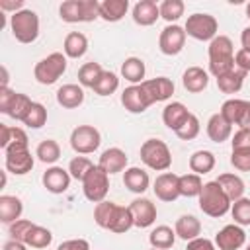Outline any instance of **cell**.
Instances as JSON below:
<instances>
[{
	"label": "cell",
	"mask_w": 250,
	"mask_h": 250,
	"mask_svg": "<svg viewBox=\"0 0 250 250\" xmlns=\"http://www.w3.org/2000/svg\"><path fill=\"white\" fill-rule=\"evenodd\" d=\"M230 164L240 172H250V146L248 148H232Z\"/></svg>",
	"instance_id": "obj_48"
},
{
	"label": "cell",
	"mask_w": 250,
	"mask_h": 250,
	"mask_svg": "<svg viewBox=\"0 0 250 250\" xmlns=\"http://www.w3.org/2000/svg\"><path fill=\"white\" fill-rule=\"evenodd\" d=\"M240 43H242V49L250 51V27L242 29V35H240Z\"/></svg>",
	"instance_id": "obj_58"
},
{
	"label": "cell",
	"mask_w": 250,
	"mask_h": 250,
	"mask_svg": "<svg viewBox=\"0 0 250 250\" xmlns=\"http://www.w3.org/2000/svg\"><path fill=\"white\" fill-rule=\"evenodd\" d=\"M57 250H90V244L84 238H72V240L61 242Z\"/></svg>",
	"instance_id": "obj_53"
},
{
	"label": "cell",
	"mask_w": 250,
	"mask_h": 250,
	"mask_svg": "<svg viewBox=\"0 0 250 250\" xmlns=\"http://www.w3.org/2000/svg\"><path fill=\"white\" fill-rule=\"evenodd\" d=\"M246 250H250V244H248V248H246Z\"/></svg>",
	"instance_id": "obj_62"
},
{
	"label": "cell",
	"mask_w": 250,
	"mask_h": 250,
	"mask_svg": "<svg viewBox=\"0 0 250 250\" xmlns=\"http://www.w3.org/2000/svg\"><path fill=\"white\" fill-rule=\"evenodd\" d=\"M234 68V45L230 37L217 35L209 43V70L215 78L230 72Z\"/></svg>",
	"instance_id": "obj_1"
},
{
	"label": "cell",
	"mask_w": 250,
	"mask_h": 250,
	"mask_svg": "<svg viewBox=\"0 0 250 250\" xmlns=\"http://www.w3.org/2000/svg\"><path fill=\"white\" fill-rule=\"evenodd\" d=\"M64 55L70 57V59H80L86 49H88V39L84 33L80 31H70L66 37H64Z\"/></svg>",
	"instance_id": "obj_28"
},
{
	"label": "cell",
	"mask_w": 250,
	"mask_h": 250,
	"mask_svg": "<svg viewBox=\"0 0 250 250\" xmlns=\"http://www.w3.org/2000/svg\"><path fill=\"white\" fill-rule=\"evenodd\" d=\"M186 35L197 41H213L217 37L219 23L211 14H191L186 21Z\"/></svg>",
	"instance_id": "obj_7"
},
{
	"label": "cell",
	"mask_w": 250,
	"mask_h": 250,
	"mask_svg": "<svg viewBox=\"0 0 250 250\" xmlns=\"http://www.w3.org/2000/svg\"><path fill=\"white\" fill-rule=\"evenodd\" d=\"M176 135H178V139H182V141H191V139H195V137L199 135V119H197L193 113H189L188 121L176 131Z\"/></svg>",
	"instance_id": "obj_46"
},
{
	"label": "cell",
	"mask_w": 250,
	"mask_h": 250,
	"mask_svg": "<svg viewBox=\"0 0 250 250\" xmlns=\"http://www.w3.org/2000/svg\"><path fill=\"white\" fill-rule=\"evenodd\" d=\"M57 102L64 109H74L84 102V90L78 84H64L57 90Z\"/></svg>",
	"instance_id": "obj_22"
},
{
	"label": "cell",
	"mask_w": 250,
	"mask_h": 250,
	"mask_svg": "<svg viewBox=\"0 0 250 250\" xmlns=\"http://www.w3.org/2000/svg\"><path fill=\"white\" fill-rule=\"evenodd\" d=\"M246 16H248V18H250V2H248V4H246Z\"/></svg>",
	"instance_id": "obj_61"
},
{
	"label": "cell",
	"mask_w": 250,
	"mask_h": 250,
	"mask_svg": "<svg viewBox=\"0 0 250 250\" xmlns=\"http://www.w3.org/2000/svg\"><path fill=\"white\" fill-rule=\"evenodd\" d=\"M102 143L100 131L92 125H78L72 133H70V146L78 152V154H90L94 150H98Z\"/></svg>",
	"instance_id": "obj_9"
},
{
	"label": "cell",
	"mask_w": 250,
	"mask_h": 250,
	"mask_svg": "<svg viewBox=\"0 0 250 250\" xmlns=\"http://www.w3.org/2000/svg\"><path fill=\"white\" fill-rule=\"evenodd\" d=\"M35 156H37L41 162H45V164H53V162H57V160L61 158V146H59L57 141L45 139V141H41V143L37 145Z\"/></svg>",
	"instance_id": "obj_36"
},
{
	"label": "cell",
	"mask_w": 250,
	"mask_h": 250,
	"mask_svg": "<svg viewBox=\"0 0 250 250\" xmlns=\"http://www.w3.org/2000/svg\"><path fill=\"white\" fill-rule=\"evenodd\" d=\"M236 125H238V129H250V102L248 100H242V107H240Z\"/></svg>",
	"instance_id": "obj_54"
},
{
	"label": "cell",
	"mask_w": 250,
	"mask_h": 250,
	"mask_svg": "<svg viewBox=\"0 0 250 250\" xmlns=\"http://www.w3.org/2000/svg\"><path fill=\"white\" fill-rule=\"evenodd\" d=\"M186 250H215V244L209 238L197 236V238H193V240L188 242V248Z\"/></svg>",
	"instance_id": "obj_55"
},
{
	"label": "cell",
	"mask_w": 250,
	"mask_h": 250,
	"mask_svg": "<svg viewBox=\"0 0 250 250\" xmlns=\"http://www.w3.org/2000/svg\"><path fill=\"white\" fill-rule=\"evenodd\" d=\"M31 227H33V223L27 221V219H18L16 223H12V225H10V236H12V240L23 242Z\"/></svg>",
	"instance_id": "obj_49"
},
{
	"label": "cell",
	"mask_w": 250,
	"mask_h": 250,
	"mask_svg": "<svg viewBox=\"0 0 250 250\" xmlns=\"http://www.w3.org/2000/svg\"><path fill=\"white\" fill-rule=\"evenodd\" d=\"M107 189H109V178L100 166H94L82 180V191L86 199L92 203L104 201L107 195Z\"/></svg>",
	"instance_id": "obj_8"
},
{
	"label": "cell",
	"mask_w": 250,
	"mask_h": 250,
	"mask_svg": "<svg viewBox=\"0 0 250 250\" xmlns=\"http://www.w3.org/2000/svg\"><path fill=\"white\" fill-rule=\"evenodd\" d=\"M244 240L246 234L238 225H227L215 236V244L219 246V250H238L244 244Z\"/></svg>",
	"instance_id": "obj_15"
},
{
	"label": "cell",
	"mask_w": 250,
	"mask_h": 250,
	"mask_svg": "<svg viewBox=\"0 0 250 250\" xmlns=\"http://www.w3.org/2000/svg\"><path fill=\"white\" fill-rule=\"evenodd\" d=\"M98 166H100L107 176H109V174L123 172V170H125V166H127V154H125L121 148L111 146V148H107V150H104V152H102Z\"/></svg>",
	"instance_id": "obj_18"
},
{
	"label": "cell",
	"mask_w": 250,
	"mask_h": 250,
	"mask_svg": "<svg viewBox=\"0 0 250 250\" xmlns=\"http://www.w3.org/2000/svg\"><path fill=\"white\" fill-rule=\"evenodd\" d=\"M250 146V129H238L232 137V148H248Z\"/></svg>",
	"instance_id": "obj_51"
},
{
	"label": "cell",
	"mask_w": 250,
	"mask_h": 250,
	"mask_svg": "<svg viewBox=\"0 0 250 250\" xmlns=\"http://www.w3.org/2000/svg\"><path fill=\"white\" fill-rule=\"evenodd\" d=\"M6 152V170L21 176L31 172L33 168V156L29 150H4Z\"/></svg>",
	"instance_id": "obj_17"
},
{
	"label": "cell",
	"mask_w": 250,
	"mask_h": 250,
	"mask_svg": "<svg viewBox=\"0 0 250 250\" xmlns=\"http://www.w3.org/2000/svg\"><path fill=\"white\" fill-rule=\"evenodd\" d=\"M0 72H2V80H0V88H8V70H6V66H0Z\"/></svg>",
	"instance_id": "obj_60"
},
{
	"label": "cell",
	"mask_w": 250,
	"mask_h": 250,
	"mask_svg": "<svg viewBox=\"0 0 250 250\" xmlns=\"http://www.w3.org/2000/svg\"><path fill=\"white\" fill-rule=\"evenodd\" d=\"M189 113H191V111H188V107H186L184 104L172 102V104H168V105L162 109V121H164V125H166L168 129H172V131L176 133V131L188 121Z\"/></svg>",
	"instance_id": "obj_19"
},
{
	"label": "cell",
	"mask_w": 250,
	"mask_h": 250,
	"mask_svg": "<svg viewBox=\"0 0 250 250\" xmlns=\"http://www.w3.org/2000/svg\"><path fill=\"white\" fill-rule=\"evenodd\" d=\"M61 20L66 23L78 21H94L100 18V2L98 0H66L59 8Z\"/></svg>",
	"instance_id": "obj_3"
},
{
	"label": "cell",
	"mask_w": 250,
	"mask_h": 250,
	"mask_svg": "<svg viewBox=\"0 0 250 250\" xmlns=\"http://www.w3.org/2000/svg\"><path fill=\"white\" fill-rule=\"evenodd\" d=\"M129 10L127 0H104L100 2V18L105 21H119Z\"/></svg>",
	"instance_id": "obj_27"
},
{
	"label": "cell",
	"mask_w": 250,
	"mask_h": 250,
	"mask_svg": "<svg viewBox=\"0 0 250 250\" xmlns=\"http://www.w3.org/2000/svg\"><path fill=\"white\" fill-rule=\"evenodd\" d=\"M92 168H94V162H92L90 158H86V156H76V158H72L70 164H68V174H70V178L82 182L84 176H86Z\"/></svg>",
	"instance_id": "obj_43"
},
{
	"label": "cell",
	"mask_w": 250,
	"mask_h": 250,
	"mask_svg": "<svg viewBox=\"0 0 250 250\" xmlns=\"http://www.w3.org/2000/svg\"><path fill=\"white\" fill-rule=\"evenodd\" d=\"M150 250H156V248H150Z\"/></svg>",
	"instance_id": "obj_63"
},
{
	"label": "cell",
	"mask_w": 250,
	"mask_h": 250,
	"mask_svg": "<svg viewBox=\"0 0 250 250\" xmlns=\"http://www.w3.org/2000/svg\"><path fill=\"white\" fill-rule=\"evenodd\" d=\"M217 184L223 188V191L227 193V197L230 201H236L240 197H244V182L234 176V174H221L217 178Z\"/></svg>",
	"instance_id": "obj_30"
},
{
	"label": "cell",
	"mask_w": 250,
	"mask_h": 250,
	"mask_svg": "<svg viewBox=\"0 0 250 250\" xmlns=\"http://www.w3.org/2000/svg\"><path fill=\"white\" fill-rule=\"evenodd\" d=\"M184 43H186V29L172 23V25H166L162 31H160V37H158V47L164 55L172 57V55H178L182 49H184Z\"/></svg>",
	"instance_id": "obj_10"
},
{
	"label": "cell",
	"mask_w": 250,
	"mask_h": 250,
	"mask_svg": "<svg viewBox=\"0 0 250 250\" xmlns=\"http://www.w3.org/2000/svg\"><path fill=\"white\" fill-rule=\"evenodd\" d=\"M240 107H242V100H236V98H232V100H227L223 105H221V115L230 123V125H236V121H238V113H240Z\"/></svg>",
	"instance_id": "obj_47"
},
{
	"label": "cell",
	"mask_w": 250,
	"mask_h": 250,
	"mask_svg": "<svg viewBox=\"0 0 250 250\" xmlns=\"http://www.w3.org/2000/svg\"><path fill=\"white\" fill-rule=\"evenodd\" d=\"M230 213H232V219L236 225H250V199L240 197V199L232 201Z\"/></svg>",
	"instance_id": "obj_42"
},
{
	"label": "cell",
	"mask_w": 250,
	"mask_h": 250,
	"mask_svg": "<svg viewBox=\"0 0 250 250\" xmlns=\"http://www.w3.org/2000/svg\"><path fill=\"white\" fill-rule=\"evenodd\" d=\"M203 189V182L197 174H184L180 176V195L184 197H199Z\"/></svg>",
	"instance_id": "obj_39"
},
{
	"label": "cell",
	"mask_w": 250,
	"mask_h": 250,
	"mask_svg": "<svg viewBox=\"0 0 250 250\" xmlns=\"http://www.w3.org/2000/svg\"><path fill=\"white\" fill-rule=\"evenodd\" d=\"M117 86H119L117 74L111 72V70H104L102 76L96 80V84H94L92 90H94L98 96H111V94L117 90Z\"/></svg>",
	"instance_id": "obj_37"
},
{
	"label": "cell",
	"mask_w": 250,
	"mask_h": 250,
	"mask_svg": "<svg viewBox=\"0 0 250 250\" xmlns=\"http://www.w3.org/2000/svg\"><path fill=\"white\" fill-rule=\"evenodd\" d=\"M45 123H47V109H45V105L33 102L31 107H29V111H27V115L23 117V125H27L31 129H39Z\"/></svg>",
	"instance_id": "obj_41"
},
{
	"label": "cell",
	"mask_w": 250,
	"mask_h": 250,
	"mask_svg": "<svg viewBox=\"0 0 250 250\" xmlns=\"http://www.w3.org/2000/svg\"><path fill=\"white\" fill-rule=\"evenodd\" d=\"M176 236H180L182 240H186V242H189V240H193V238H197L199 236V232H201V223H199V219H195L193 215H182L178 221H176Z\"/></svg>",
	"instance_id": "obj_26"
},
{
	"label": "cell",
	"mask_w": 250,
	"mask_h": 250,
	"mask_svg": "<svg viewBox=\"0 0 250 250\" xmlns=\"http://www.w3.org/2000/svg\"><path fill=\"white\" fill-rule=\"evenodd\" d=\"M16 94L18 92H14V90H10V88H0V111L2 113H10V109H12V104H14V100H16Z\"/></svg>",
	"instance_id": "obj_50"
},
{
	"label": "cell",
	"mask_w": 250,
	"mask_h": 250,
	"mask_svg": "<svg viewBox=\"0 0 250 250\" xmlns=\"http://www.w3.org/2000/svg\"><path fill=\"white\" fill-rule=\"evenodd\" d=\"M160 18V8L154 0H139L133 8V20L139 25H152Z\"/></svg>",
	"instance_id": "obj_20"
},
{
	"label": "cell",
	"mask_w": 250,
	"mask_h": 250,
	"mask_svg": "<svg viewBox=\"0 0 250 250\" xmlns=\"http://www.w3.org/2000/svg\"><path fill=\"white\" fill-rule=\"evenodd\" d=\"M102 72H104V68L100 66V62H84L80 66V70H78V82H80V86L94 88V84L102 76Z\"/></svg>",
	"instance_id": "obj_38"
},
{
	"label": "cell",
	"mask_w": 250,
	"mask_h": 250,
	"mask_svg": "<svg viewBox=\"0 0 250 250\" xmlns=\"http://www.w3.org/2000/svg\"><path fill=\"white\" fill-rule=\"evenodd\" d=\"M158 8H160V18H164L166 21H176L180 16H184L182 0H164Z\"/></svg>",
	"instance_id": "obj_44"
},
{
	"label": "cell",
	"mask_w": 250,
	"mask_h": 250,
	"mask_svg": "<svg viewBox=\"0 0 250 250\" xmlns=\"http://www.w3.org/2000/svg\"><path fill=\"white\" fill-rule=\"evenodd\" d=\"M174 240H176V230H172L170 227L166 225H160L156 227L150 234H148V242L152 248L156 250H168L174 246Z\"/></svg>",
	"instance_id": "obj_32"
},
{
	"label": "cell",
	"mask_w": 250,
	"mask_h": 250,
	"mask_svg": "<svg viewBox=\"0 0 250 250\" xmlns=\"http://www.w3.org/2000/svg\"><path fill=\"white\" fill-rule=\"evenodd\" d=\"M232 125L221 115V113H213L207 121V135L213 143H225L230 137Z\"/></svg>",
	"instance_id": "obj_24"
},
{
	"label": "cell",
	"mask_w": 250,
	"mask_h": 250,
	"mask_svg": "<svg viewBox=\"0 0 250 250\" xmlns=\"http://www.w3.org/2000/svg\"><path fill=\"white\" fill-rule=\"evenodd\" d=\"M123 184H125V188H127L129 191H133V193H145V191L148 189L150 180H148V174H146L143 168L131 166V168H127L125 174H123Z\"/></svg>",
	"instance_id": "obj_23"
},
{
	"label": "cell",
	"mask_w": 250,
	"mask_h": 250,
	"mask_svg": "<svg viewBox=\"0 0 250 250\" xmlns=\"http://www.w3.org/2000/svg\"><path fill=\"white\" fill-rule=\"evenodd\" d=\"M230 199L223 191V188L217 184V180L203 184V189L199 193V209L209 217H223L230 209Z\"/></svg>",
	"instance_id": "obj_2"
},
{
	"label": "cell",
	"mask_w": 250,
	"mask_h": 250,
	"mask_svg": "<svg viewBox=\"0 0 250 250\" xmlns=\"http://www.w3.org/2000/svg\"><path fill=\"white\" fill-rule=\"evenodd\" d=\"M152 189H154V195L160 201L172 203L180 197V176H176L172 172H164V174L156 176Z\"/></svg>",
	"instance_id": "obj_11"
},
{
	"label": "cell",
	"mask_w": 250,
	"mask_h": 250,
	"mask_svg": "<svg viewBox=\"0 0 250 250\" xmlns=\"http://www.w3.org/2000/svg\"><path fill=\"white\" fill-rule=\"evenodd\" d=\"M145 72H146V68H145V62H143V59H139V57H129V59H125V62L121 64V76L125 78V80H129V82H133V84H143L145 80Z\"/></svg>",
	"instance_id": "obj_29"
},
{
	"label": "cell",
	"mask_w": 250,
	"mask_h": 250,
	"mask_svg": "<svg viewBox=\"0 0 250 250\" xmlns=\"http://www.w3.org/2000/svg\"><path fill=\"white\" fill-rule=\"evenodd\" d=\"M21 6H23V0H0V10H14V14L20 12Z\"/></svg>",
	"instance_id": "obj_57"
},
{
	"label": "cell",
	"mask_w": 250,
	"mask_h": 250,
	"mask_svg": "<svg viewBox=\"0 0 250 250\" xmlns=\"http://www.w3.org/2000/svg\"><path fill=\"white\" fill-rule=\"evenodd\" d=\"M10 143H12V127L0 123V148L6 150L10 146Z\"/></svg>",
	"instance_id": "obj_56"
},
{
	"label": "cell",
	"mask_w": 250,
	"mask_h": 250,
	"mask_svg": "<svg viewBox=\"0 0 250 250\" xmlns=\"http://www.w3.org/2000/svg\"><path fill=\"white\" fill-rule=\"evenodd\" d=\"M133 225H135V223H133V213H131V209L117 205V211H115V217H113V223H111L109 230L121 234V232H127Z\"/></svg>",
	"instance_id": "obj_40"
},
{
	"label": "cell",
	"mask_w": 250,
	"mask_h": 250,
	"mask_svg": "<svg viewBox=\"0 0 250 250\" xmlns=\"http://www.w3.org/2000/svg\"><path fill=\"white\" fill-rule=\"evenodd\" d=\"M131 213H133V223L135 227L139 229H146L150 227L154 221H156V207L150 199L146 197H139V199H133L131 205H129Z\"/></svg>",
	"instance_id": "obj_12"
},
{
	"label": "cell",
	"mask_w": 250,
	"mask_h": 250,
	"mask_svg": "<svg viewBox=\"0 0 250 250\" xmlns=\"http://www.w3.org/2000/svg\"><path fill=\"white\" fill-rule=\"evenodd\" d=\"M43 186L51 193H64L70 186V174L61 166H51L43 174Z\"/></svg>",
	"instance_id": "obj_16"
},
{
	"label": "cell",
	"mask_w": 250,
	"mask_h": 250,
	"mask_svg": "<svg viewBox=\"0 0 250 250\" xmlns=\"http://www.w3.org/2000/svg\"><path fill=\"white\" fill-rule=\"evenodd\" d=\"M189 168L193 174H209L215 168V154L211 150H197L189 156Z\"/></svg>",
	"instance_id": "obj_33"
},
{
	"label": "cell",
	"mask_w": 250,
	"mask_h": 250,
	"mask_svg": "<svg viewBox=\"0 0 250 250\" xmlns=\"http://www.w3.org/2000/svg\"><path fill=\"white\" fill-rule=\"evenodd\" d=\"M31 100L25 96V94H16V100H14V104H12V109H10V117L12 119H16V121H23V117L27 115V111H29V107H31Z\"/></svg>",
	"instance_id": "obj_45"
},
{
	"label": "cell",
	"mask_w": 250,
	"mask_h": 250,
	"mask_svg": "<svg viewBox=\"0 0 250 250\" xmlns=\"http://www.w3.org/2000/svg\"><path fill=\"white\" fill-rule=\"evenodd\" d=\"M141 160L150 168V170H168L172 164V154L170 148L164 141L160 139H148L141 145Z\"/></svg>",
	"instance_id": "obj_5"
},
{
	"label": "cell",
	"mask_w": 250,
	"mask_h": 250,
	"mask_svg": "<svg viewBox=\"0 0 250 250\" xmlns=\"http://www.w3.org/2000/svg\"><path fill=\"white\" fill-rule=\"evenodd\" d=\"M121 104L131 113H143L148 105H152V102L148 100V96L145 94L141 84H133V86L125 88L121 94Z\"/></svg>",
	"instance_id": "obj_14"
},
{
	"label": "cell",
	"mask_w": 250,
	"mask_h": 250,
	"mask_svg": "<svg viewBox=\"0 0 250 250\" xmlns=\"http://www.w3.org/2000/svg\"><path fill=\"white\" fill-rule=\"evenodd\" d=\"M244 76L246 72L240 70V68H232L230 72L223 74L217 78V86L223 94H236L240 88H242V82H244Z\"/></svg>",
	"instance_id": "obj_31"
},
{
	"label": "cell",
	"mask_w": 250,
	"mask_h": 250,
	"mask_svg": "<svg viewBox=\"0 0 250 250\" xmlns=\"http://www.w3.org/2000/svg\"><path fill=\"white\" fill-rule=\"evenodd\" d=\"M234 66L244 70V72H250V51L246 49H240L234 53Z\"/></svg>",
	"instance_id": "obj_52"
},
{
	"label": "cell",
	"mask_w": 250,
	"mask_h": 250,
	"mask_svg": "<svg viewBox=\"0 0 250 250\" xmlns=\"http://www.w3.org/2000/svg\"><path fill=\"white\" fill-rule=\"evenodd\" d=\"M10 27L20 43H33L39 35V18L33 10H20L12 14Z\"/></svg>",
	"instance_id": "obj_4"
},
{
	"label": "cell",
	"mask_w": 250,
	"mask_h": 250,
	"mask_svg": "<svg viewBox=\"0 0 250 250\" xmlns=\"http://www.w3.org/2000/svg\"><path fill=\"white\" fill-rule=\"evenodd\" d=\"M23 211L20 197L16 195H2L0 197V221L2 223H16Z\"/></svg>",
	"instance_id": "obj_25"
},
{
	"label": "cell",
	"mask_w": 250,
	"mask_h": 250,
	"mask_svg": "<svg viewBox=\"0 0 250 250\" xmlns=\"http://www.w3.org/2000/svg\"><path fill=\"white\" fill-rule=\"evenodd\" d=\"M51 240H53V234H51L49 229L39 227V225H33V227L29 229V232H27L23 244H25V246H31V248H47V246L51 244Z\"/></svg>",
	"instance_id": "obj_35"
},
{
	"label": "cell",
	"mask_w": 250,
	"mask_h": 250,
	"mask_svg": "<svg viewBox=\"0 0 250 250\" xmlns=\"http://www.w3.org/2000/svg\"><path fill=\"white\" fill-rule=\"evenodd\" d=\"M115 211H117V203H113V201H100L96 205V209H94V221L98 223V227L109 230V227L113 223V217H115Z\"/></svg>",
	"instance_id": "obj_34"
},
{
	"label": "cell",
	"mask_w": 250,
	"mask_h": 250,
	"mask_svg": "<svg viewBox=\"0 0 250 250\" xmlns=\"http://www.w3.org/2000/svg\"><path fill=\"white\" fill-rule=\"evenodd\" d=\"M141 88L145 90V94L148 96V100L152 104L164 102V100H168L174 94V82L170 78H166V76H156V78L145 80L141 84Z\"/></svg>",
	"instance_id": "obj_13"
},
{
	"label": "cell",
	"mask_w": 250,
	"mask_h": 250,
	"mask_svg": "<svg viewBox=\"0 0 250 250\" xmlns=\"http://www.w3.org/2000/svg\"><path fill=\"white\" fill-rule=\"evenodd\" d=\"M64 70H66V57L62 53H51L49 57H45L35 64L33 74L39 84L49 86V84H55Z\"/></svg>",
	"instance_id": "obj_6"
},
{
	"label": "cell",
	"mask_w": 250,
	"mask_h": 250,
	"mask_svg": "<svg viewBox=\"0 0 250 250\" xmlns=\"http://www.w3.org/2000/svg\"><path fill=\"white\" fill-rule=\"evenodd\" d=\"M182 82H184V88L191 94H199L207 88L209 84V74L201 68V66H189L186 68L184 76H182Z\"/></svg>",
	"instance_id": "obj_21"
},
{
	"label": "cell",
	"mask_w": 250,
	"mask_h": 250,
	"mask_svg": "<svg viewBox=\"0 0 250 250\" xmlns=\"http://www.w3.org/2000/svg\"><path fill=\"white\" fill-rule=\"evenodd\" d=\"M4 250H25V244L23 242H18V240H8L4 244Z\"/></svg>",
	"instance_id": "obj_59"
}]
</instances>
